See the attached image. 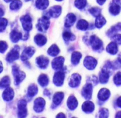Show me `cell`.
Here are the masks:
<instances>
[{
  "instance_id": "cell-28",
  "label": "cell",
  "mask_w": 121,
  "mask_h": 118,
  "mask_svg": "<svg viewBox=\"0 0 121 118\" xmlns=\"http://www.w3.org/2000/svg\"><path fill=\"white\" fill-rule=\"evenodd\" d=\"M36 7L39 9H45L47 8L49 4L48 0H37Z\"/></svg>"
},
{
  "instance_id": "cell-40",
  "label": "cell",
  "mask_w": 121,
  "mask_h": 118,
  "mask_svg": "<svg viewBox=\"0 0 121 118\" xmlns=\"http://www.w3.org/2000/svg\"><path fill=\"white\" fill-rule=\"evenodd\" d=\"M7 24H8V21L7 19L0 18V33L5 30Z\"/></svg>"
},
{
  "instance_id": "cell-33",
  "label": "cell",
  "mask_w": 121,
  "mask_h": 118,
  "mask_svg": "<svg viewBox=\"0 0 121 118\" xmlns=\"http://www.w3.org/2000/svg\"><path fill=\"white\" fill-rule=\"evenodd\" d=\"M89 23L85 20H80L77 24V28L80 30L85 31L88 28Z\"/></svg>"
},
{
  "instance_id": "cell-39",
  "label": "cell",
  "mask_w": 121,
  "mask_h": 118,
  "mask_svg": "<svg viewBox=\"0 0 121 118\" xmlns=\"http://www.w3.org/2000/svg\"><path fill=\"white\" fill-rule=\"evenodd\" d=\"M89 13H91L92 15H93L94 17H98L99 15H100V13H101V9L100 8H98V7H94V8H92L89 10Z\"/></svg>"
},
{
  "instance_id": "cell-44",
  "label": "cell",
  "mask_w": 121,
  "mask_h": 118,
  "mask_svg": "<svg viewBox=\"0 0 121 118\" xmlns=\"http://www.w3.org/2000/svg\"><path fill=\"white\" fill-rule=\"evenodd\" d=\"M112 40L117 44L121 45V34H116L112 38Z\"/></svg>"
},
{
  "instance_id": "cell-14",
  "label": "cell",
  "mask_w": 121,
  "mask_h": 118,
  "mask_svg": "<svg viewBox=\"0 0 121 118\" xmlns=\"http://www.w3.org/2000/svg\"><path fill=\"white\" fill-rule=\"evenodd\" d=\"M81 76L78 74H73L70 78L69 86L72 87H77L80 84Z\"/></svg>"
},
{
  "instance_id": "cell-30",
  "label": "cell",
  "mask_w": 121,
  "mask_h": 118,
  "mask_svg": "<svg viewBox=\"0 0 121 118\" xmlns=\"http://www.w3.org/2000/svg\"><path fill=\"white\" fill-rule=\"evenodd\" d=\"M38 82L43 87L47 86L48 83V78L47 76L44 74H41L38 79Z\"/></svg>"
},
{
  "instance_id": "cell-3",
  "label": "cell",
  "mask_w": 121,
  "mask_h": 118,
  "mask_svg": "<svg viewBox=\"0 0 121 118\" xmlns=\"http://www.w3.org/2000/svg\"><path fill=\"white\" fill-rule=\"evenodd\" d=\"M50 25L49 18L47 16H43L41 18L39 19L37 24V28L40 31L46 33Z\"/></svg>"
},
{
  "instance_id": "cell-10",
  "label": "cell",
  "mask_w": 121,
  "mask_h": 118,
  "mask_svg": "<svg viewBox=\"0 0 121 118\" xmlns=\"http://www.w3.org/2000/svg\"><path fill=\"white\" fill-rule=\"evenodd\" d=\"M92 90H93L92 85L90 83H87L83 87L82 94L85 99H91L92 95Z\"/></svg>"
},
{
  "instance_id": "cell-22",
  "label": "cell",
  "mask_w": 121,
  "mask_h": 118,
  "mask_svg": "<svg viewBox=\"0 0 121 118\" xmlns=\"http://www.w3.org/2000/svg\"><path fill=\"white\" fill-rule=\"evenodd\" d=\"M34 41L39 46H43L47 42V38L41 34H37L34 37Z\"/></svg>"
},
{
  "instance_id": "cell-46",
  "label": "cell",
  "mask_w": 121,
  "mask_h": 118,
  "mask_svg": "<svg viewBox=\"0 0 121 118\" xmlns=\"http://www.w3.org/2000/svg\"><path fill=\"white\" fill-rule=\"evenodd\" d=\"M57 118H65L66 116H65V114H63V113H60L59 114H58L56 116Z\"/></svg>"
},
{
  "instance_id": "cell-37",
  "label": "cell",
  "mask_w": 121,
  "mask_h": 118,
  "mask_svg": "<svg viewBox=\"0 0 121 118\" xmlns=\"http://www.w3.org/2000/svg\"><path fill=\"white\" fill-rule=\"evenodd\" d=\"M63 37L66 42L69 41H73L74 40H75V36L72 33L69 31L64 32L63 34Z\"/></svg>"
},
{
  "instance_id": "cell-21",
  "label": "cell",
  "mask_w": 121,
  "mask_h": 118,
  "mask_svg": "<svg viewBox=\"0 0 121 118\" xmlns=\"http://www.w3.org/2000/svg\"><path fill=\"white\" fill-rule=\"evenodd\" d=\"M78 102L76 97L73 96H71L69 97L67 100V106L70 110H74L77 107Z\"/></svg>"
},
{
  "instance_id": "cell-49",
  "label": "cell",
  "mask_w": 121,
  "mask_h": 118,
  "mask_svg": "<svg viewBox=\"0 0 121 118\" xmlns=\"http://www.w3.org/2000/svg\"><path fill=\"white\" fill-rule=\"evenodd\" d=\"M3 70V67H2V64L1 63V61H0V73L2 72Z\"/></svg>"
},
{
  "instance_id": "cell-26",
  "label": "cell",
  "mask_w": 121,
  "mask_h": 118,
  "mask_svg": "<svg viewBox=\"0 0 121 118\" xmlns=\"http://www.w3.org/2000/svg\"><path fill=\"white\" fill-rule=\"evenodd\" d=\"M63 98L64 93L63 92H57V93H55L53 99V103L55 104L56 106L60 105L61 101H62Z\"/></svg>"
},
{
  "instance_id": "cell-48",
  "label": "cell",
  "mask_w": 121,
  "mask_h": 118,
  "mask_svg": "<svg viewBox=\"0 0 121 118\" xmlns=\"http://www.w3.org/2000/svg\"><path fill=\"white\" fill-rule=\"evenodd\" d=\"M4 14V11L2 10L1 8H0V18L2 16H3Z\"/></svg>"
},
{
  "instance_id": "cell-15",
  "label": "cell",
  "mask_w": 121,
  "mask_h": 118,
  "mask_svg": "<svg viewBox=\"0 0 121 118\" xmlns=\"http://www.w3.org/2000/svg\"><path fill=\"white\" fill-rule=\"evenodd\" d=\"M14 96V90L12 88L7 87L2 93V98L5 101H9L13 100Z\"/></svg>"
},
{
  "instance_id": "cell-29",
  "label": "cell",
  "mask_w": 121,
  "mask_h": 118,
  "mask_svg": "<svg viewBox=\"0 0 121 118\" xmlns=\"http://www.w3.org/2000/svg\"><path fill=\"white\" fill-rule=\"evenodd\" d=\"M47 53L53 57H55L60 53V50L59 47L56 44H53L48 49Z\"/></svg>"
},
{
  "instance_id": "cell-6",
  "label": "cell",
  "mask_w": 121,
  "mask_h": 118,
  "mask_svg": "<svg viewBox=\"0 0 121 118\" xmlns=\"http://www.w3.org/2000/svg\"><path fill=\"white\" fill-rule=\"evenodd\" d=\"M121 10V0H113L109 6V12L112 15H118Z\"/></svg>"
},
{
  "instance_id": "cell-34",
  "label": "cell",
  "mask_w": 121,
  "mask_h": 118,
  "mask_svg": "<svg viewBox=\"0 0 121 118\" xmlns=\"http://www.w3.org/2000/svg\"><path fill=\"white\" fill-rule=\"evenodd\" d=\"M10 85V79L8 76H5L0 81V88L8 87Z\"/></svg>"
},
{
  "instance_id": "cell-35",
  "label": "cell",
  "mask_w": 121,
  "mask_h": 118,
  "mask_svg": "<svg viewBox=\"0 0 121 118\" xmlns=\"http://www.w3.org/2000/svg\"><path fill=\"white\" fill-rule=\"evenodd\" d=\"M119 31H121V22H119V23L116 24L115 25L113 26L108 32V35L111 36Z\"/></svg>"
},
{
  "instance_id": "cell-53",
  "label": "cell",
  "mask_w": 121,
  "mask_h": 118,
  "mask_svg": "<svg viewBox=\"0 0 121 118\" xmlns=\"http://www.w3.org/2000/svg\"><path fill=\"white\" fill-rule=\"evenodd\" d=\"M6 2H11V1H13V0H4Z\"/></svg>"
},
{
  "instance_id": "cell-24",
  "label": "cell",
  "mask_w": 121,
  "mask_h": 118,
  "mask_svg": "<svg viewBox=\"0 0 121 118\" xmlns=\"http://www.w3.org/2000/svg\"><path fill=\"white\" fill-rule=\"evenodd\" d=\"M21 33L16 30H13L10 33V39L13 42H17L20 39L22 38Z\"/></svg>"
},
{
  "instance_id": "cell-8",
  "label": "cell",
  "mask_w": 121,
  "mask_h": 118,
  "mask_svg": "<svg viewBox=\"0 0 121 118\" xmlns=\"http://www.w3.org/2000/svg\"><path fill=\"white\" fill-rule=\"evenodd\" d=\"M83 63L85 67L87 69L92 70L96 67L98 62H97L96 60L92 57L87 56L84 60Z\"/></svg>"
},
{
  "instance_id": "cell-47",
  "label": "cell",
  "mask_w": 121,
  "mask_h": 118,
  "mask_svg": "<svg viewBox=\"0 0 121 118\" xmlns=\"http://www.w3.org/2000/svg\"><path fill=\"white\" fill-rule=\"evenodd\" d=\"M105 1H106V0H97V2H98V3L99 4V5H102L104 4L105 3Z\"/></svg>"
},
{
  "instance_id": "cell-52",
  "label": "cell",
  "mask_w": 121,
  "mask_h": 118,
  "mask_svg": "<svg viewBox=\"0 0 121 118\" xmlns=\"http://www.w3.org/2000/svg\"><path fill=\"white\" fill-rule=\"evenodd\" d=\"M44 94H46V95L47 96H48L50 94V92H48V90H46L44 91Z\"/></svg>"
},
{
  "instance_id": "cell-4",
  "label": "cell",
  "mask_w": 121,
  "mask_h": 118,
  "mask_svg": "<svg viewBox=\"0 0 121 118\" xmlns=\"http://www.w3.org/2000/svg\"><path fill=\"white\" fill-rule=\"evenodd\" d=\"M19 51H20V47L18 46H15L14 48H13L7 54V57H6L7 61L9 63H12L18 59L19 56H20Z\"/></svg>"
},
{
  "instance_id": "cell-43",
  "label": "cell",
  "mask_w": 121,
  "mask_h": 118,
  "mask_svg": "<svg viewBox=\"0 0 121 118\" xmlns=\"http://www.w3.org/2000/svg\"><path fill=\"white\" fill-rule=\"evenodd\" d=\"M8 48V44L5 41H0V53H4Z\"/></svg>"
},
{
  "instance_id": "cell-31",
  "label": "cell",
  "mask_w": 121,
  "mask_h": 118,
  "mask_svg": "<svg viewBox=\"0 0 121 118\" xmlns=\"http://www.w3.org/2000/svg\"><path fill=\"white\" fill-rule=\"evenodd\" d=\"M106 22V20L105 19V18L104 17H102V15H99L98 17H97L95 21V26L98 28H100L101 27H102L105 24V23Z\"/></svg>"
},
{
  "instance_id": "cell-54",
  "label": "cell",
  "mask_w": 121,
  "mask_h": 118,
  "mask_svg": "<svg viewBox=\"0 0 121 118\" xmlns=\"http://www.w3.org/2000/svg\"><path fill=\"white\" fill-rule=\"evenodd\" d=\"M56 1H62V0H56Z\"/></svg>"
},
{
  "instance_id": "cell-41",
  "label": "cell",
  "mask_w": 121,
  "mask_h": 118,
  "mask_svg": "<svg viewBox=\"0 0 121 118\" xmlns=\"http://www.w3.org/2000/svg\"><path fill=\"white\" fill-rule=\"evenodd\" d=\"M113 81L117 86L121 85V72H118L113 77Z\"/></svg>"
},
{
  "instance_id": "cell-5",
  "label": "cell",
  "mask_w": 121,
  "mask_h": 118,
  "mask_svg": "<svg viewBox=\"0 0 121 118\" xmlns=\"http://www.w3.org/2000/svg\"><path fill=\"white\" fill-rule=\"evenodd\" d=\"M18 116L19 118H25L27 115V101L24 100H21L18 103Z\"/></svg>"
},
{
  "instance_id": "cell-17",
  "label": "cell",
  "mask_w": 121,
  "mask_h": 118,
  "mask_svg": "<svg viewBox=\"0 0 121 118\" xmlns=\"http://www.w3.org/2000/svg\"><path fill=\"white\" fill-rule=\"evenodd\" d=\"M36 63L41 68H46L48 64V59L44 56H40L36 59Z\"/></svg>"
},
{
  "instance_id": "cell-2",
  "label": "cell",
  "mask_w": 121,
  "mask_h": 118,
  "mask_svg": "<svg viewBox=\"0 0 121 118\" xmlns=\"http://www.w3.org/2000/svg\"><path fill=\"white\" fill-rule=\"evenodd\" d=\"M13 74L14 77V83L15 85H18L26 77V74L23 72L19 70V67L16 65L13 66Z\"/></svg>"
},
{
  "instance_id": "cell-19",
  "label": "cell",
  "mask_w": 121,
  "mask_h": 118,
  "mask_svg": "<svg viewBox=\"0 0 121 118\" xmlns=\"http://www.w3.org/2000/svg\"><path fill=\"white\" fill-rule=\"evenodd\" d=\"M61 8L58 5H55L50 8L48 13L52 17L57 18L61 14Z\"/></svg>"
},
{
  "instance_id": "cell-45",
  "label": "cell",
  "mask_w": 121,
  "mask_h": 118,
  "mask_svg": "<svg viewBox=\"0 0 121 118\" xmlns=\"http://www.w3.org/2000/svg\"><path fill=\"white\" fill-rule=\"evenodd\" d=\"M117 105L119 107L121 108V96L119 97L117 100Z\"/></svg>"
},
{
  "instance_id": "cell-50",
  "label": "cell",
  "mask_w": 121,
  "mask_h": 118,
  "mask_svg": "<svg viewBox=\"0 0 121 118\" xmlns=\"http://www.w3.org/2000/svg\"><path fill=\"white\" fill-rule=\"evenodd\" d=\"M118 61L119 63L121 64V53L119 54L118 57Z\"/></svg>"
},
{
  "instance_id": "cell-13",
  "label": "cell",
  "mask_w": 121,
  "mask_h": 118,
  "mask_svg": "<svg viewBox=\"0 0 121 118\" xmlns=\"http://www.w3.org/2000/svg\"><path fill=\"white\" fill-rule=\"evenodd\" d=\"M35 53V49L33 47H27L22 51V54L21 55V59L22 61H26L29 59L32 55Z\"/></svg>"
},
{
  "instance_id": "cell-23",
  "label": "cell",
  "mask_w": 121,
  "mask_h": 118,
  "mask_svg": "<svg viewBox=\"0 0 121 118\" xmlns=\"http://www.w3.org/2000/svg\"><path fill=\"white\" fill-rule=\"evenodd\" d=\"M106 50L109 53H110L111 54H116L117 53L118 51V46H117V44L116 42H110L108 44V46H107V48H106Z\"/></svg>"
},
{
  "instance_id": "cell-27",
  "label": "cell",
  "mask_w": 121,
  "mask_h": 118,
  "mask_svg": "<svg viewBox=\"0 0 121 118\" xmlns=\"http://www.w3.org/2000/svg\"><path fill=\"white\" fill-rule=\"evenodd\" d=\"M82 58V54L80 52L74 51L72 55L71 61L73 65H77L79 64L80 59Z\"/></svg>"
},
{
  "instance_id": "cell-55",
  "label": "cell",
  "mask_w": 121,
  "mask_h": 118,
  "mask_svg": "<svg viewBox=\"0 0 121 118\" xmlns=\"http://www.w3.org/2000/svg\"><path fill=\"white\" fill-rule=\"evenodd\" d=\"M26 1H30V0H25Z\"/></svg>"
},
{
  "instance_id": "cell-1",
  "label": "cell",
  "mask_w": 121,
  "mask_h": 118,
  "mask_svg": "<svg viewBox=\"0 0 121 118\" xmlns=\"http://www.w3.org/2000/svg\"><path fill=\"white\" fill-rule=\"evenodd\" d=\"M89 44L91 45L93 50L98 52H102L104 50L103 42L98 37L95 35H93L89 38Z\"/></svg>"
},
{
  "instance_id": "cell-51",
  "label": "cell",
  "mask_w": 121,
  "mask_h": 118,
  "mask_svg": "<svg viewBox=\"0 0 121 118\" xmlns=\"http://www.w3.org/2000/svg\"><path fill=\"white\" fill-rule=\"evenodd\" d=\"M116 118H121V111L117 113V114H116Z\"/></svg>"
},
{
  "instance_id": "cell-38",
  "label": "cell",
  "mask_w": 121,
  "mask_h": 118,
  "mask_svg": "<svg viewBox=\"0 0 121 118\" xmlns=\"http://www.w3.org/2000/svg\"><path fill=\"white\" fill-rule=\"evenodd\" d=\"M74 4L79 9H83L86 5V0H75Z\"/></svg>"
},
{
  "instance_id": "cell-25",
  "label": "cell",
  "mask_w": 121,
  "mask_h": 118,
  "mask_svg": "<svg viewBox=\"0 0 121 118\" xmlns=\"http://www.w3.org/2000/svg\"><path fill=\"white\" fill-rule=\"evenodd\" d=\"M109 76V73L102 69V70L99 74V81H100V82L102 84L106 83L108 81Z\"/></svg>"
},
{
  "instance_id": "cell-36",
  "label": "cell",
  "mask_w": 121,
  "mask_h": 118,
  "mask_svg": "<svg viewBox=\"0 0 121 118\" xmlns=\"http://www.w3.org/2000/svg\"><path fill=\"white\" fill-rule=\"evenodd\" d=\"M21 6H22V2L20 0H14L11 3L9 7L11 10L16 11L20 9Z\"/></svg>"
},
{
  "instance_id": "cell-7",
  "label": "cell",
  "mask_w": 121,
  "mask_h": 118,
  "mask_svg": "<svg viewBox=\"0 0 121 118\" xmlns=\"http://www.w3.org/2000/svg\"><path fill=\"white\" fill-rule=\"evenodd\" d=\"M21 22H22V25L24 30L27 31H29L32 29L33 24H32V20L31 18L28 15H24L21 17L20 18Z\"/></svg>"
},
{
  "instance_id": "cell-32",
  "label": "cell",
  "mask_w": 121,
  "mask_h": 118,
  "mask_svg": "<svg viewBox=\"0 0 121 118\" xmlns=\"http://www.w3.org/2000/svg\"><path fill=\"white\" fill-rule=\"evenodd\" d=\"M38 92V87L35 84H31L28 87L27 93L30 97H33Z\"/></svg>"
},
{
  "instance_id": "cell-12",
  "label": "cell",
  "mask_w": 121,
  "mask_h": 118,
  "mask_svg": "<svg viewBox=\"0 0 121 118\" xmlns=\"http://www.w3.org/2000/svg\"><path fill=\"white\" fill-rule=\"evenodd\" d=\"M65 59L63 57H58L53 60L52 63V67L55 70H61L63 66Z\"/></svg>"
},
{
  "instance_id": "cell-16",
  "label": "cell",
  "mask_w": 121,
  "mask_h": 118,
  "mask_svg": "<svg viewBox=\"0 0 121 118\" xmlns=\"http://www.w3.org/2000/svg\"><path fill=\"white\" fill-rule=\"evenodd\" d=\"M111 95L110 91L107 88H102L100 90L98 93V98L100 100L102 101H105Z\"/></svg>"
},
{
  "instance_id": "cell-20",
  "label": "cell",
  "mask_w": 121,
  "mask_h": 118,
  "mask_svg": "<svg viewBox=\"0 0 121 118\" xmlns=\"http://www.w3.org/2000/svg\"><path fill=\"white\" fill-rule=\"evenodd\" d=\"M95 109L94 103L92 101H86L82 105V110L86 113H91Z\"/></svg>"
},
{
  "instance_id": "cell-11",
  "label": "cell",
  "mask_w": 121,
  "mask_h": 118,
  "mask_svg": "<svg viewBox=\"0 0 121 118\" xmlns=\"http://www.w3.org/2000/svg\"><path fill=\"white\" fill-rule=\"evenodd\" d=\"M65 77V74L64 72L59 70V72L55 73L53 77V82L55 85L57 86H60L63 84L64 79Z\"/></svg>"
},
{
  "instance_id": "cell-42",
  "label": "cell",
  "mask_w": 121,
  "mask_h": 118,
  "mask_svg": "<svg viewBox=\"0 0 121 118\" xmlns=\"http://www.w3.org/2000/svg\"><path fill=\"white\" fill-rule=\"evenodd\" d=\"M109 116V111L106 108H102L99 110V117L100 118H108Z\"/></svg>"
},
{
  "instance_id": "cell-18",
  "label": "cell",
  "mask_w": 121,
  "mask_h": 118,
  "mask_svg": "<svg viewBox=\"0 0 121 118\" xmlns=\"http://www.w3.org/2000/svg\"><path fill=\"white\" fill-rule=\"evenodd\" d=\"M76 20V17L75 15L73 14H68L66 16V20H65V27L67 28H69V27H72L74 23L75 22Z\"/></svg>"
},
{
  "instance_id": "cell-9",
  "label": "cell",
  "mask_w": 121,
  "mask_h": 118,
  "mask_svg": "<svg viewBox=\"0 0 121 118\" xmlns=\"http://www.w3.org/2000/svg\"><path fill=\"white\" fill-rule=\"evenodd\" d=\"M45 105H46V101L44 99L41 97L37 98L34 101V110L37 113L41 112L44 110Z\"/></svg>"
}]
</instances>
